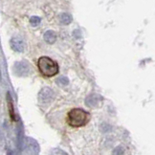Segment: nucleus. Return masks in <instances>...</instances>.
<instances>
[{
  "label": "nucleus",
  "mask_w": 155,
  "mask_h": 155,
  "mask_svg": "<svg viewBox=\"0 0 155 155\" xmlns=\"http://www.w3.org/2000/svg\"><path fill=\"white\" fill-rule=\"evenodd\" d=\"M90 115L81 108H74L70 110L67 115V123L72 127H83L88 123Z\"/></svg>",
  "instance_id": "f257e3e1"
},
{
  "label": "nucleus",
  "mask_w": 155,
  "mask_h": 155,
  "mask_svg": "<svg viewBox=\"0 0 155 155\" xmlns=\"http://www.w3.org/2000/svg\"><path fill=\"white\" fill-rule=\"evenodd\" d=\"M38 67L41 75L46 78H52L58 73V65L48 57H41L38 61Z\"/></svg>",
  "instance_id": "f03ea898"
},
{
  "label": "nucleus",
  "mask_w": 155,
  "mask_h": 155,
  "mask_svg": "<svg viewBox=\"0 0 155 155\" xmlns=\"http://www.w3.org/2000/svg\"><path fill=\"white\" fill-rule=\"evenodd\" d=\"M28 64L24 61H21V62H16L15 65V72L16 75H19V76H25L28 74V70L29 68L27 67Z\"/></svg>",
  "instance_id": "7ed1b4c3"
},
{
  "label": "nucleus",
  "mask_w": 155,
  "mask_h": 155,
  "mask_svg": "<svg viewBox=\"0 0 155 155\" xmlns=\"http://www.w3.org/2000/svg\"><path fill=\"white\" fill-rule=\"evenodd\" d=\"M11 46L13 50L15 52H23L24 51V42L20 38H14L11 40Z\"/></svg>",
  "instance_id": "20e7f679"
},
{
  "label": "nucleus",
  "mask_w": 155,
  "mask_h": 155,
  "mask_svg": "<svg viewBox=\"0 0 155 155\" xmlns=\"http://www.w3.org/2000/svg\"><path fill=\"white\" fill-rule=\"evenodd\" d=\"M8 96V107H9V113H10V117L11 120L13 122L16 121V117H15V109H14V105H13V102L10 98V94L7 95Z\"/></svg>",
  "instance_id": "39448f33"
},
{
  "label": "nucleus",
  "mask_w": 155,
  "mask_h": 155,
  "mask_svg": "<svg viewBox=\"0 0 155 155\" xmlns=\"http://www.w3.org/2000/svg\"><path fill=\"white\" fill-rule=\"evenodd\" d=\"M44 39L48 43H54V42H55V40H56V35H55V33L52 32V31L46 32L45 35H44Z\"/></svg>",
  "instance_id": "423d86ee"
},
{
  "label": "nucleus",
  "mask_w": 155,
  "mask_h": 155,
  "mask_svg": "<svg viewBox=\"0 0 155 155\" xmlns=\"http://www.w3.org/2000/svg\"><path fill=\"white\" fill-rule=\"evenodd\" d=\"M30 22H31V24L33 26H37V25L39 24L40 18H39V17H38V16H34V17H32L31 19H30Z\"/></svg>",
  "instance_id": "0eeeda50"
},
{
  "label": "nucleus",
  "mask_w": 155,
  "mask_h": 155,
  "mask_svg": "<svg viewBox=\"0 0 155 155\" xmlns=\"http://www.w3.org/2000/svg\"><path fill=\"white\" fill-rule=\"evenodd\" d=\"M51 155H67L66 153H64L61 150H53L51 152Z\"/></svg>",
  "instance_id": "6e6552de"
}]
</instances>
